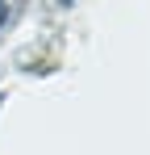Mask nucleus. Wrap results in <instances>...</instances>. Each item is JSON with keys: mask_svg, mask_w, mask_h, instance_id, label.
<instances>
[{"mask_svg": "<svg viewBox=\"0 0 150 155\" xmlns=\"http://www.w3.org/2000/svg\"><path fill=\"white\" fill-rule=\"evenodd\" d=\"M4 21H8V4L0 0V25H4Z\"/></svg>", "mask_w": 150, "mask_h": 155, "instance_id": "nucleus-1", "label": "nucleus"}]
</instances>
